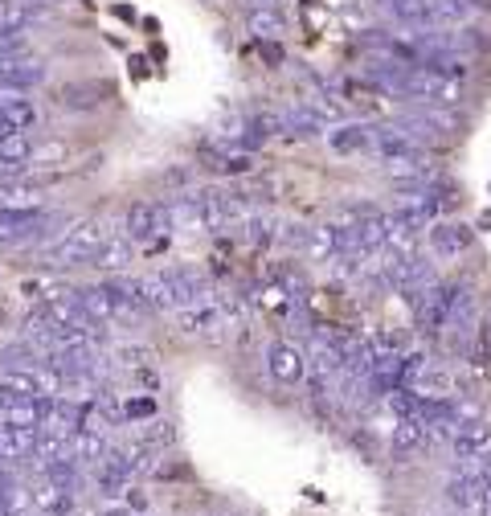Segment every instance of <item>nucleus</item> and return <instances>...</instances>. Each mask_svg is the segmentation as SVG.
Returning a JSON list of instances; mask_svg holds the SVG:
<instances>
[{
  "mask_svg": "<svg viewBox=\"0 0 491 516\" xmlns=\"http://www.w3.org/2000/svg\"><path fill=\"white\" fill-rule=\"evenodd\" d=\"M189 181V168H172L168 172V185H185Z\"/></svg>",
  "mask_w": 491,
  "mask_h": 516,
  "instance_id": "obj_25",
  "label": "nucleus"
},
{
  "mask_svg": "<svg viewBox=\"0 0 491 516\" xmlns=\"http://www.w3.org/2000/svg\"><path fill=\"white\" fill-rule=\"evenodd\" d=\"M389 447L397 459H410L426 447V426L418 418H393V430H389Z\"/></svg>",
  "mask_w": 491,
  "mask_h": 516,
  "instance_id": "obj_9",
  "label": "nucleus"
},
{
  "mask_svg": "<svg viewBox=\"0 0 491 516\" xmlns=\"http://www.w3.org/2000/svg\"><path fill=\"white\" fill-rule=\"evenodd\" d=\"M54 218L41 205H29V209H0V242L5 246H21V242H33L46 234Z\"/></svg>",
  "mask_w": 491,
  "mask_h": 516,
  "instance_id": "obj_4",
  "label": "nucleus"
},
{
  "mask_svg": "<svg viewBox=\"0 0 491 516\" xmlns=\"http://www.w3.org/2000/svg\"><path fill=\"white\" fill-rule=\"evenodd\" d=\"M152 414H156V402L152 398H131L123 406V418H152Z\"/></svg>",
  "mask_w": 491,
  "mask_h": 516,
  "instance_id": "obj_22",
  "label": "nucleus"
},
{
  "mask_svg": "<svg viewBox=\"0 0 491 516\" xmlns=\"http://www.w3.org/2000/svg\"><path fill=\"white\" fill-rule=\"evenodd\" d=\"M29 205H41V181L29 177L0 181V209H29Z\"/></svg>",
  "mask_w": 491,
  "mask_h": 516,
  "instance_id": "obj_13",
  "label": "nucleus"
},
{
  "mask_svg": "<svg viewBox=\"0 0 491 516\" xmlns=\"http://www.w3.org/2000/svg\"><path fill=\"white\" fill-rule=\"evenodd\" d=\"M271 373H275V381H283V385H295V381H303V373H307V361H303V353L295 349V344H275L271 349Z\"/></svg>",
  "mask_w": 491,
  "mask_h": 516,
  "instance_id": "obj_12",
  "label": "nucleus"
},
{
  "mask_svg": "<svg viewBox=\"0 0 491 516\" xmlns=\"http://www.w3.org/2000/svg\"><path fill=\"white\" fill-rule=\"evenodd\" d=\"M479 504H483V516H491V488L479 496Z\"/></svg>",
  "mask_w": 491,
  "mask_h": 516,
  "instance_id": "obj_27",
  "label": "nucleus"
},
{
  "mask_svg": "<svg viewBox=\"0 0 491 516\" xmlns=\"http://www.w3.org/2000/svg\"><path fill=\"white\" fill-rule=\"evenodd\" d=\"M127 263H131V242L127 238H115V234L91 258V267H99V271H123Z\"/></svg>",
  "mask_w": 491,
  "mask_h": 516,
  "instance_id": "obj_16",
  "label": "nucleus"
},
{
  "mask_svg": "<svg viewBox=\"0 0 491 516\" xmlns=\"http://www.w3.org/2000/svg\"><path fill=\"white\" fill-rule=\"evenodd\" d=\"M17 398H21V394H13V390H9V385H5V381H0V418H5V414H9V406H13Z\"/></svg>",
  "mask_w": 491,
  "mask_h": 516,
  "instance_id": "obj_24",
  "label": "nucleus"
},
{
  "mask_svg": "<svg viewBox=\"0 0 491 516\" xmlns=\"http://www.w3.org/2000/svg\"><path fill=\"white\" fill-rule=\"evenodd\" d=\"M127 508H148V500H144V492H127Z\"/></svg>",
  "mask_w": 491,
  "mask_h": 516,
  "instance_id": "obj_26",
  "label": "nucleus"
},
{
  "mask_svg": "<svg viewBox=\"0 0 491 516\" xmlns=\"http://www.w3.org/2000/svg\"><path fill=\"white\" fill-rule=\"evenodd\" d=\"M430 246L442 258H455V254H463L471 246V230L463 222H434L430 226Z\"/></svg>",
  "mask_w": 491,
  "mask_h": 516,
  "instance_id": "obj_11",
  "label": "nucleus"
},
{
  "mask_svg": "<svg viewBox=\"0 0 491 516\" xmlns=\"http://www.w3.org/2000/svg\"><path fill=\"white\" fill-rule=\"evenodd\" d=\"M369 127H340V132H332V148L336 152H361L369 144Z\"/></svg>",
  "mask_w": 491,
  "mask_h": 516,
  "instance_id": "obj_19",
  "label": "nucleus"
},
{
  "mask_svg": "<svg viewBox=\"0 0 491 516\" xmlns=\"http://www.w3.org/2000/svg\"><path fill=\"white\" fill-rule=\"evenodd\" d=\"M455 299H459V287L455 283H426L422 291L410 295V304H414V316L426 332H442L446 324H451V312H455Z\"/></svg>",
  "mask_w": 491,
  "mask_h": 516,
  "instance_id": "obj_3",
  "label": "nucleus"
},
{
  "mask_svg": "<svg viewBox=\"0 0 491 516\" xmlns=\"http://www.w3.org/2000/svg\"><path fill=\"white\" fill-rule=\"evenodd\" d=\"M483 353L491 357V320H487V332H483Z\"/></svg>",
  "mask_w": 491,
  "mask_h": 516,
  "instance_id": "obj_28",
  "label": "nucleus"
},
{
  "mask_svg": "<svg viewBox=\"0 0 491 516\" xmlns=\"http://www.w3.org/2000/svg\"><path fill=\"white\" fill-rule=\"evenodd\" d=\"M340 250H352V230L340 226V222L316 226V230H307V238H303V254L307 258H332Z\"/></svg>",
  "mask_w": 491,
  "mask_h": 516,
  "instance_id": "obj_7",
  "label": "nucleus"
},
{
  "mask_svg": "<svg viewBox=\"0 0 491 516\" xmlns=\"http://www.w3.org/2000/svg\"><path fill=\"white\" fill-rule=\"evenodd\" d=\"M41 82H46V66L33 62V58L0 62V91H33Z\"/></svg>",
  "mask_w": 491,
  "mask_h": 516,
  "instance_id": "obj_8",
  "label": "nucleus"
},
{
  "mask_svg": "<svg viewBox=\"0 0 491 516\" xmlns=\"http://www.w3.org/2000/svg\"><path fill=\"white\" fill-rule=\"evenodd\" d=\"M389 9V17H397L401 25H430L426 17V0H381Z\"/></svg>",
  "mask_w": 491,
  "mask_h": 516,
  "instance_id": "obj_18",
  "label": "nucleus"
},
{
  "mask_svg": "<svg viewBox=\"0 0 491 516\" xmlns=\"http://www.w3.org/2000/svg\"><path fill=\"white\" fill-rule=\"evenodd\" d=\"M37 119L41 111L25 91H0V140L17 132H33Z\"/></svg>",
  "mask_w": 491,
  "mask_h": 516,
  "instance_id": "obj_6",
  "label": "nucleus"
},
{
  "mask_svg": "<svg viewBox=\"0 0 491 516\" xmlns=\"http://www.w3.org/2000/svg\"><path fill=\"white\" fill-rule=\"evenodd\" d=\"M123 234L127 242H156L160 234H168V209L164 201H136L123 213Z\"/></svg>",
  "mask_w": 491,
  "mask_h": 516,
  "instance_id": "obj_5",
  "label": "nucleus"
},
{
  "mask_svg": "<svg viewBox=\"0 0 491 516\" xmlns=\"http://www.w3.org/2000/svg\"><path fill=\"white\" fill-rule=\"evenodd\" d=\"M33 504H37V512H46V516H70L74 512V492L46 480V484L33 492Z\"/></svg>",
  "mask_w": 491,
  "mask_h": 516,
  "instance_id": "obj_15",
  "label": "nucleus"
},
{
  "mask_svg": "<svg viewBox=\"0 0 491 516\" xmlns=\"http://www.w3.org/2000/svg\"><path fill=\"white\" fill-rule=\"evenodd\" d=\"M246 25H250V33H254L258 41H275V37L287 29V17H283L275 5H262V9H254V13H250V21H246Z\"/></svg>",
  "mask_w": 491,
  "mask_h": 516,
  "instance_id": "obj_17",
  "label": "nucleus"
},
{
  "mask_svg": "<svg viewBox=\"0 0 491 516\" xmlns=\"http://www.w3.org/2000/svg\"><path fill=\"white\" fill-rule=\"evenodd\" d=\"M213 168L217 172H230V177H242V172H250V156L246 152H221Z\"/></svg>",
  "mask_w": 491,
  "mask_h": 516,
  "instance_id": "obj_20",
  "label": "nucleus"
},
{
  "mask_svg": "<svg viewBox=\"0 0 491 516\" xmlns=\"http://www.w3.org/2000/svg\"><path fill=\"white\" fill-rule=\"evenodd\" d=\"M103 516H131V508H107Z\"/></svg>",
  "mask_w": 491,
  "mask_h": 516,
  "instance_id": "obj_29",
  "label": "nucleus"
},
{
  "mask_svg": "<svg viewBox=\"0 0 491 516\" xmlns=\"http://www.w3.org/2000/svg\"><path fill=\"white\" fill-rule=\"evenodd\" d=\"M107 238H111L107 222H78V226H70L58 242H50L41 258H46V267H91L95 250H99Z\"/></svg>",
  "mask_w": 491,
  "mask_h": 516,
  "instance_id": "obj_2",
  "label": "nucleus"
},
{
  "mask_svg": "<svg viewBox=\"0 0 491 516\" xmlns=\"http://www.w3.org/2000/svg\"><path fill=\"white\" fill-rule=\"evenodd\" d=\"M271 230H275V222H262V218H258V222L250 226V242H254V246H266V242L275 238Z\"/></svg>",
  "mask_w": 491,
  "mask_h": 516,
  "instance_id": "obj_23",
  "label": "nucleus"
},
{
  "mask_svg": "<svg viewBox=\"0 0 491 516\" xmlns=\"http://www.w3.org/2000/svg\"><path fill=\"white\" fill-rule=\"evenodd\" d=\"M451 447H455V455L463 459V463H471V459H479L483 451H491V430L475 418V422H463L455 435H451Z\"/></svg>",
  "mask_w": 491,
  "mask_h": 516,
  "instance_id": "obj_10",
  "label": "nucleus"
},
{
  "mask_svg": "<svg viewBox=\"0 0 491 516\" xmlns=\"http://www.w3.org/2000/svg\"><path fill=\"white\" fill-rule=\"evenodd\" d=\"M144 287V304L148 312H181L197 299L209 295V283L197 275V271H185V267H172V271H156L148 279H140Z\"/></svg>",
  "mask_w": 491,
  "mask_h": 516,
  "instance_id": "obj_1",
  "label": "nucleus"
},
{
  "mask_svg": "<svg viewBox=\"0 0 491 516\" xmlns=\"http://www.w3.org/2000/svg\"><path fill=\"white\" fill-rule=\"evenodd\" d=\"M70 455L78 463H99L107 455V430H74L70 435Z\"/></svg>",
  "mask_w": 491,
  "mask_h": 516,
  "instance_id": "obj_14",
  "label": "nucleus"
},
{
  "mask_svg": "<svg viewBox=\"0 0 491 516\" xmlns=\"http://www.w3.org/2000/svg\"><path fill=\"white\" fill-rule=\"evenodd\" d=\"M29 41L21 33H0V62H13V58H25Z\"/></svg>",
  "mask_w": 491,
  "mask_h": 516,
  "instance_id": "obj_21",
  "label": "nucleus"
}]
</instances>
